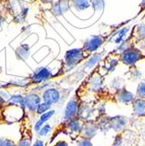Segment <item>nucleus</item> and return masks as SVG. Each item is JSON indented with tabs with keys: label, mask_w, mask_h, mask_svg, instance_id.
Segmentation results:
<instances>
[{
	"label": "nucleus",
	"mask_w": 145,
	"mask_h": 146,
	"mask_svg": "<svg viewBox=\"0 0 145 146\" xmlns=\"http://www.w3.org/2000/svg\"><path fill=\"white\" fill-rule=\"evenodd\" d=\"M24 121L21 123V138L17 143V146H32V128L30 125V122L28 116L23 117Z\"/></svg>",
	"instance_id": "obj_1"
},
{
	"label": "nucleus",
	"mask_w": 145,
	"mask_h": 146,
	"mask_svg": "<svg viewBox=\"0 0 145 146\" xmlns=\"http://www.w3.org/2000/svg\"><path fill=\"white\" fill-rule=\"evenodd\" d=\"M79 112H80V106H79L78 101L74 98L70 100L65 110V113H64L65 121L68 122L73 120V119L78 118Z\"/></svg>",
	"instance_id": "obj_2"
},
{
	"label": "nucleus",
	"mask_w": 145,
	"mask_h": 146,
	"mask_svg": "<svg viewBox=\"0 0 145 146\" xmlns=\"http://www.w3.org/2000/svg\"><path fill=\"white\" fill-rule=\"evenodd\" d=\"M24 106L29 110V114L36 115V110L38 106L41 103V97L36 93H30L24 97Z\"/></svg>",
	"instance_id": "obj_3"
},
{
	"label": "nucleus",
	"mask_w": 145,
	"mask_h": 146,
	"mask_svg": "<svg viewBox=\"0 0 145 146\" xmlns=\"http://www.w3.org/2000/svg\"><path fill=\"white\" fill-rule=\"evenodd\" d=\"M43 102L49 104V105H54L55 103H58L60 100V93L58 89L51 88H47L44 91L42 95Z\"/></svg>",
	"instance_id": "obj_4"
},
{
	"label": "nucleus",
	"mask_w": 145,
	"mask_h": 146,
	"mask_svg": "<svg viewBox=\"0 0 145 146\" xmlns=\"http://www.w3.org/2000/svg\"><path fill=\"white\" fill-rule=\"evenodd\" d=\"M142 54L139 52V50L136 48H131L124 52L122 55V60L128 65L130 64H134L137 60H139L142 58Z\"/></svg>",
	"instance_id": "obj_5"
},
{
	"label": "nucleus",
	"mask_w": 145,
	"mask_h": 146,
	"mask_svg": "<svg viewBox=\"0 0 145 146\" xmlns=\"http://www.w3.org/2000/svg\"><path fill=\"white\" fill-rule=\"evenodd\" d=\"M66 128L68 129L71 133H80L81 128H82V123H81V120L78 118L73 119V120L66 122Z\"/></svg>",
	"instance_id": "obj_6"
},
{
	"label": "nucleus",
	"mask_w": 145,
	"mask_h": 146,
	"mask_svg": "<svg viewBox=\"0 0 145 146\" xmlns=\"http://www.w3.org/2000/svg\"><path fill=\"white\" fill-rule=\"evenodd\" d=\"M54 113H55L54 110H48L47 112H46V113L40 115V116H39L38 122H37V123H35V125H34V130H35L36 132H38L39 129H40V128H41L44 124H46V123L49 120V119H50L52 115H54Z\"/></svg>",
	"instance_id": "obj_7"
},
{
	"label": "nucleus",
	"mask_w": 145,
	"mask_h": 146,
	"mask_svg": "<svg viewBox=\"0 0 145 146\" xmlns=\"http://www.w3.org/2000/svg\"><path fill=\"white\" fill-rule=\"evenodd\" d=\"M50 77V72L46 68H43L39 72H38L33 77H32V82L35 84H39L40 82L46 81V79Z\"/></svg>",
	"instance_id": "obj_8"
},
{
	"label": "nucleus",
	"mask_w": 145,
	"mask_h": 146,
	"mask_svg": "<svg viewBox=\"0 0 145 146\" xmlns=\"http://www.w3.org/2000/svg\"><path fill=\"white\" fill-rule=\"evenodd\" d=\"M92 42H89L88 45H87V48L89 51H94L95 50L98 46H100L101 45V43L103 42V39L100 36V37H94L93 39L91 40Z\"/></svg>",
	"instance_id": "obj_9"
},
{
	"label": "nucleus",
	"mask_w": 145,
	"mask_h": 146,
	"mask_svg": "<svg viewBox=\"0 0 145 146\" xmlns=\"http://www.w3.org/2000/svg\"><path fill=\"white\" fill-rule=\"evenodd\" d=\"M133 34L138 38L142 39L145 38V25H139L133 31Z\"/></svg>",
	"instance_id": "obj_10"
},
{
	"label": "nucleus",
	"mask_w": 145,
	"mask_h": 146,
	"mask_svg": "<svg viewBox=\"0 0 145 146\" xmlns=\"http://www.w3.org/2000/svg\"><path fill=\"white\" fill-rule=\"evenodd\" d=\"M50 109H51V105L43 102L38 106V108L36 110V115H42L47 112L48 110H50Z\"/></svg>",
	"instance_id": "obj_11"
},
{
	"label": "nucleus",
	"mask_w": 145,
	"mask_h": 146,
	"mask_svg": "<svg viewBox=\"0 0 145 146\" xmlns=\"http://www.w3.org/2000/svg\"><path fill=\"white\" fill-rule=\"evenodd\" d=\"M51 129H52V128H51L50 124L46 123L40 128V129L38 131V136H40V137H46L48 133H50V132H51Z\"/></svg>",
	"instance_id": "obj_12"
},
{
	"label": "nucleus",
	"mask_w": 145,
	"mask_h": 146,
	"mask_svg": "<svg viewBox=\"0 0 145 146\" xmlns=\"http://www.w3.org/2000/svg\"><path fill=\"white\" fill-rule=\"evenodd\" d=\"M0 146H17V144L11 139L0 137Z\"/></svg>",
	"instance_id": "obj_13"
},
{
	"label": "nucleus",
	"mask_w": 145,
	"mask_h": 146,
	"mask_svg": "<svg viewBox=\"0 0 145 146\" xmlns=\"http://www.w3.org/2000/svg\"><path fill=\"white\" fill-rule=\"evenodd\" d=\"M77 146H92L89 139H87V138H82V139H80L78 142H77Z\"/></svg>",
	"instance_id": "obj_14"
},
{
	"label": "nucleus",
	"mask_w": 145,
	"mask_h": 146,
	"mask_svg": "<svg viewBox=\"0 0 145 146\" xmlns=\"http://www.w3.org/2000/svg\"><path fill=\"white\" fill-rule=\"evenodd\" d=\"M32 146H45V143H44V141H43V140L37 139V140L35 141V143H34Z\"/></svg>",
	"instance_id": "obj_15"
},
{
	"label": "nucleus",
	"mask_w": 145,
	"mask_h": 146,
	"mask_svg": "<svg viewBox=\"0 0 145 146\" xmlns=\"http://www.w3.org/2000/svg\"><path fill=\"white\" fill-rule=\"evenodd\" d=\"M54 146H69V145H68V143L67 142H66V141L60 140V141L57 142Z\"/></svg>",
	"instance_id": "obj_16"
},
{
	"label": "nucleus",
	"mask_w": 145,
	"mask_h": 146,
	"mask_svg": "<svg viewBox=\"0 0 145 146\" xmlns=\"http://www.w3.org/2000/svg\"><path fill=\"white\" fill-rule=\"evenodd\" d=\"M145 10V0H142V2L140 4V11L139 13L142 12Z\"/></svg>",
	"instance_id": "obj_17"
}]
</instances>
